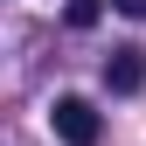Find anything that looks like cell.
<instances>
[{
    "label": "cell",
    "mask_w": 146,
    "mask_h": 146,
    "mask_svg": "<svg viewBox=\"0 0 146 146\" xmlns=\"http://www.w3.org/2000/svg\"><path fill=\"white\" fill-rule=\"evenodd\" d=\"M56 132H63V146H98V132H104V118H98V104L90 98H56Z\"/></svg>",
    "instance_id": "6da1fadb"
},
{
    "label": "cell",
    "mask_w": 146,
    "mask_h": 146,
    "mask_svg": "<svg viewBox=\"0 0 146 146\" xmlns=\"http://www.w3.org/2000/svg\"><path fill=\"white\" fill-rule=\"evenodd\" d=\"M104 84H111L118 98H132V90L146 84V49H139V42H118L111 56H104Z\"/></svg>",
    "instance_id": "7a4b0ae2"
},
{
    "label": "cell",
    "mask_w": 146,
    "mask_h": 146,
    "mask_svg": "<svg viewBox=\"0 0 146 146\" xmlns=\"http://www.w3.org/2000/svg\"><path fill=\"white\" fill-rule=\"evenodd\" d=\"M98 14H104V0H70V28H90Z\"/></svg>",
    "instance_id": "3957f363"
},
{
    "label": "cell",
    "mask_w": 146,
    "mask_h": 146,
    "mask_svg": "<svg viewBox=\"0 0 146 146\" xmlns=\"http://www.w3.org/2000/svg\"><path fill=\"white\" fill-rule=\"evenodd\" d=\"M118 14H132V21H146V0H111Z\"/></svg>",
    "instance_id": "277c9868"
}]
</instances>
